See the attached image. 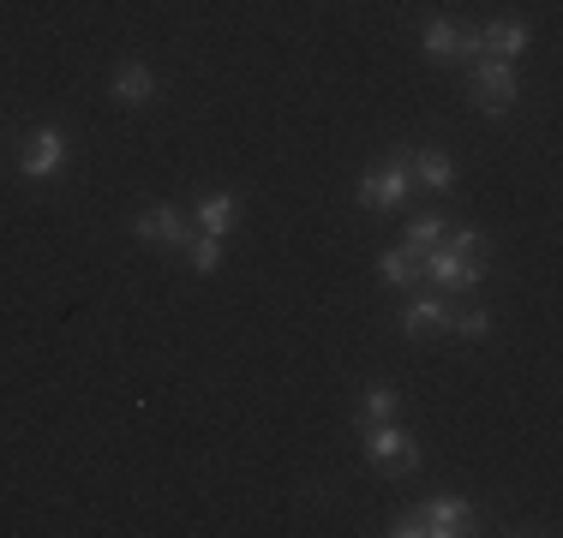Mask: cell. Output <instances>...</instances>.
Masks as SVG:
<instances>
[{
	"label": "cell",
	"mask_w": 563,
	"mask_h": 538,
	"mask_svg": "<svg viewBox=\"0 0 563 538\" xmlns=\"http://www.w3.org/2000/svg\"><path fill=\"white\" fill-rule=\"evenodd\" d=\"M474 527V503H462V496H432V503H420L413 515L396 520V538H455Z\"/></svg>",
	"instance_id": "obj_1"
},
{
	"label": "cell",
	"mask_w": 563,
	"mask_h": 538,
	"mask_svg": "<svg viewBox=\"0 0 563 538\" xmlns=\"http://www.w3.org/2000/svg\"><path fill=\"white\" fill-rule=\"evenodd\" d=\"M420 276L432 281V288H479V276H486V251L438 246L432 258H420Z\"/></svg>",
	"instance_id": "obj_2"
},
{
	"label": "cell",
	"mask_w": 563,
	"mask_h": 538,
	"mask_svg": "<svg viewBox=\"0 0 563 538\" xmlns=\"http://www.w3.org/2000/svg\"><path fill=\"white\" fill-rule=\"evenodd\" d=\"M467 90H474V108H486V114H504V108L516 102V66H509V60H492V54H479V60H474V78H467Z\"/></svg>",
	"instance_id": "obj_3"
},
{
	"label": "cell",
	"mask_w": 563,
	"mask_h": 538,
	"mask_svg": "<svg viewBox=\"0 0 563 538\" xmlns=\"http://www.w3.org/2000/svg\"><path fill=\"white\" fill-rule=\"evenodd\" d=\"M413 173H408V156H396L390 168H372L366 180H360V210H396L401 198H408Z\"/></svg>",
	"instance_id": "obj_4"
},
{
	"label": "cell",
	"mask_w": 563,
	"mask_h": 538,
	"mask_svg": "<svg viewBox=\"0 0 563 538\" xmlns=\"http://www.w3.org/2000/svg\"><path fill=\"white\" fill-rule=\"evenodd\" d=\"M366 461L378 467H420V442L408 437V430H396L390 419L366 425Z\"/></svg>",
	"instance_id": "obj_5"
},
{
	"label": "cell",
	"mask_w": 563,
	"mask_h": 538,
	"mask_svg": "<svg viewBox=\"0 0 563 538\" xmlns=\"http://www.w3.org/2000/svg\"><path fill=\"white\" fill-rule=\"evenodd\" d=\"M132 227H139V239H151V246H192V222H186V210H174V204L144 210Z\"/></svg>",
	"instance_id": "obj_6"
},
{
	"label": "cell",
	"mask_w": 563,
	"mask_h": 538,
	"mask_svg": "<svg viewBox=\"0 0 563 538\" xmlns=\"http://www.w3.org/2000/svg\"><path fill=\"white\" fill-rule=\"evenodd\" d=\"M60 161H66V138H60L55 126H48V132H36V138L24 144L19 168H24V180H55V173H60Z\"/></svg>",
	"instance_id": "obj_7"
},
{
	"label": "cell",
	"mask_w": 563,
	"mask_h": 538,
	"mask_svg": "<svg viewBox=\"0 0 563 538\" xmlns=\"http://www.w3.org/2000/svg\"><path fill=\"white\" fill-rule=\"evenodd\" d=\"M426 54H432V60H479V36H467L462 24H450V19H432L426 24Z\"/></svg>",
	"instance_id": "obj_8"
},
{
	"label": "cell",
	"mask_w": 563,
	"mask_h": 538,
	"mask_svg": "<svg viewBox=\"0 0 563 538\" xmlns=\"http://www.w3.org/2000/svg\"><path fill=\"white\" fill-rule=\"evenodd\" d=\"M521 48H528V24L521 19H498L486 36H479V54H492V60H516Z\"/></svg>",
	"instance_id": "obj_9"
},
{
	"label": "cell",
	"mask_w": 563,
	"mask_h": 538,
	"mask_svg": "<svg viewBox=\"0 0 563 538\" xmlns=\"http://www.w3.org/2000/svg\"><path fill=\"white\" fill-rule=\"evenodd\" d=\"M151 97H156L151 66H139V60H132V66H120V72H114V102H120V108H144Z\"/></svg>",
	"instance_id": "obj_10"
},
{
	"label": "cell",
	"mask_w": 563,
	"mask_h": 538,
	"mask_svg": "<svg viewBox=\"0 0 563 538\" xmlns=\"http://www.w3.org/2000/svg\"><path fill=\"white\" fill-rule=\"evenodd\" d=\"M444 234H450L444 215H413V222H408V239H401V251H408V258H432V251L444 246Z\"/></svg>",
	"instance_id": "obj_11"
},
{
	"label": "cell",
	"mask_w": 563,
	"mask_h": 538,
	"mask_svg": "<svg viewBox=\"0 0 563 538\" xmlns=\"http://www.w3.org/2000/svg\"><path fill=\"white\" fill-rule=\"evenodd\" d=\"M408 173L420 186H432V192H450L455 186V161L444 150H420V156H408Z\"/></svg>",
	"instance_id": "obj_12"
},
{
	"label": "cell",
	"mask_w": 563,
	"mask_h": 538,
	"mask_svg": "<svg viewBox=\"0 0 563 538\" xmlns=\"http://www.w3.org/2000/svg\"><path fill=\"white\" fill-rule=\"evenodd\" d=\"M444 323H450V305L432 300V293L408 300V312H401V329H408V335H432V329H444Z\"/></svg>",
	"instance_id": "obj_13"
},
{
	"label": "cell",
	"mask_w": 563,
	"mask_h": 538,
	"mask_svg": "<svg viewBox=\"0 0 563 538\" xmlns=\"http://www.w3.org/2000/svg\"><path fill=\"white\" fill-rule=\"evenodd\" d=\"M234 215H240V198L234 192H217V198H205V204H198V234H228V227H234Z\"/></svg>",
	"instance_id": "obj_14"
},
{
	"label": "cell",
	"mask_w": 563,
	"mask_h": 538,
	"mask_svg": "<svg viewBox=\"0 0 563 538\" xmlns=\"http://www.w3.org/2000/svg\"><path fill=\"white\" fill-rule=\"evenodd\" d=\"M378 276L390 281V288H408V281H420V258H408V251H384Z\"/></svg>",
	"instance_id": "obj_15"
},
{
	"label": "cell",
	"mask_w": 563,
	"mask_h": 538,
	"mask_svg": "<svg viewBox=\"0 0 563 538\" xmlns=\"http://www.w3.org/2000/svg\"><path fill=\"white\" fill-rule=\"evenodd\" d=\"M444 329H455L462 341H479V335H492V317L486 312H450Z\"/></svg>",
	"instance_id": "obj_16"
},
{
	"label": "cell",
	"mask_w": 563,
	"mask_h": 538,
	"mask_svg": "<svg viewBox=\"0 0 563 538\" xmlns=\"http://www.w3.org/2000/svg\"><path fill=\"white\" fill-rule=\"evenodd\" d=\"M360 413H366V425H378V419H390L396 413V389H366V401H360Z\"/></svg>",
	"instance_id": "obj_17"
},
{
	"label": "cell",
	"mask_w": 563,
	"mask_h": 538,
	"mask_svg": "<svg viewBox=\"0 0 563 538\" xmlns=\"http://www.w3.org/2000/svg\"><path fill=\"white\" fill-rule=\"evenodd\" d=\"M217 264H222V239L217 234H198L192 239V269H198V276H210Z\"/></svg>",
	"instance_id": "obj_18"
}]
</instances>
